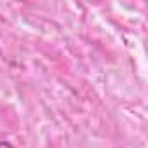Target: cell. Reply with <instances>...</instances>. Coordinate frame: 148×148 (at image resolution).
I'll return each instance as SVG.
<instances>
[{"instance_id": "6da1fadb", "label": "cell", "mask_w": 148, "mask_h": 148, "mask_svg": "<svg viewBox=\"0 0 148 148\" xmlns=\"http://www.w3.org/2000/svg\"><path fill=\"white\" fill-rule=\"evenodd\" d=\"M0 148H12L7 141H0Z\"/></svg>"}]
</instances>
